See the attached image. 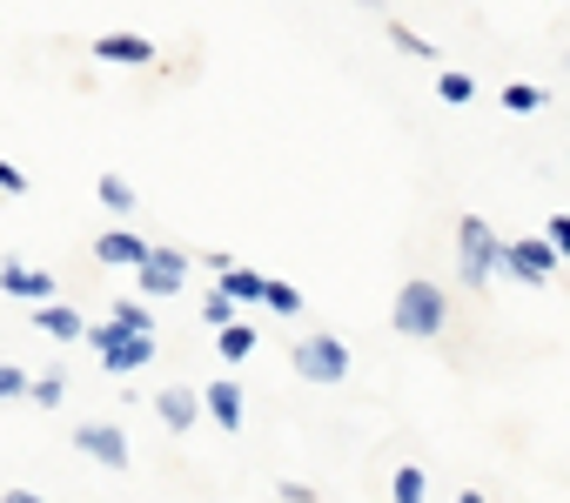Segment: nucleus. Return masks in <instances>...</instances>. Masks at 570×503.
<instances>
[{"instance_id":"obj_14","label":"nucleus","mask_w":570,"mask_h":503,"mask_svg":"<svg viewBox=\"0 0 570 503\" xmlns=\"http://www.w3.org/2000/svg\"><path fill=\"white\" fill-rule=\"evenodd\" d=\"M215 289H222L235 309H248V303H262V269H242V263H235V269L215 276Z\"/></svg>"},{"instance_id":"obj_19","label":"nucleus","mask_w":570,"mask_h":503,"mask_svg":"<svg viewBox=\"0 0 570 503\" xmlns=\"http://www.w3.org/2000/svg\"><path fill=\"white\" fill-rule=\"evenodd\" d=\"M215 349H222V363H242V356H255V329L228 323V329H215Z\"/></svg>"},{"instance_id":"obj_21","label":"nucleus","mask_w":570,"mask_h":503,"mask_svg":"<svg viewBox=\"0 0 570 503\" xmlns=\"http://www.w3.org/2000/svg\"><path fill=\"white\" fill-rule=\"evenodd\" d=\"M497 101H503V108H510V115H537V108H543V101H550V95H543V88H537V81H510V88H503V95H497Z\"/></svg>"},{"instance_id":"obj_16","label":"nucleus","mask_w":570,"mask_h":503,"mask_svg":"<svg viewBox=\"0 0 570 503\" xmlns=\"http://www.w3.org/2000/svg\"><path fill=\"white\" fill-rule=\"evenodd\" d=\"M390 503H430V470L423 463H403L390 476Z\"/></svg>"},{"instance_id":"obj_3","label":"nucleus","mask_w":570,"mask_h":503,"mask_svg":"<svg viewBox=\"0 0 570 503\" xmlns=\"http://www.w3.org/2000/svg\"><path fill=\"white\" fill-rule=\"evenodd\" d=\"M188 276H195V256H188V248L148 241V256H141V269H135V296H141V303H168V296L188 289Z\"/></svg>"},{"instance_id":"obj_2","label":"nucleus","mask_w":570,"mask_h":503,"mask_svg":"<svg viewBox=\"0 0 570 503\" xmlns=\"http://www.w3.org/2000/svg\"><path fill=\"white\" fill-rule=\"evenodd\" d=\"M456 276H463L470 289H490V283L503 276V235H497L483 215H463V221H456Z\"/></svg>"},{"instance_id":"obj_15","label":"nucleus","mask_w":570,"mask_h":503,"mask_svg":"<svg viewBox=\"0 0 570 503\" xmlns=\"http://www.w3.org/2000/svg\"><path fill=\"white\" fill-rule=\"evenodd\" d=\"M108 323H115V329H128V336H155V309H148L141 296H121V303H108Z\"/></svg>"},{"instance_id":"obj_17","label":"nucleus","mask_w":570,"mask_h":503,"mask_svg":"<svg viewBox=\"0 0 570 503\" xmlns=\"http://www.w3.org/2000/svg\"><path fill=\"white\" fill-rule=\"evenodd\" d=\"M262 309H268V316H303V289H296V283L262 276Z\"/></svg>"},{"instance_id":"obj_24","label":"nucleus","mask_w":570,"mask_h":503,"mask_svg":"<svg viewBox=\"0 0 570 503\" xmlns=\"http://www.w3.org/2000/svg\"><path fill=\"white\" fill-rule=\"evenodd\" d=\"M390 41H396V55H410V61H436V41H423V34H416V28H403V21L390 28Z\"/></svg>"},{"instance_id":"obj_25","label":"nucleus","mask_w":570,"mask_h":503,"mask_svg":"<svg viewBox=\"0 0 570 503\" xmlns=\"http://www.w3.org/2000/svg\"><path fill=\"white\" fill-rule=\"evenodd\" d=\"M28 383H35V376H28L21 363H0V403H21V396H28Z\"/></svg>"},{"instance_id":"obj_10","label":"nucleus","mask_w":570,"mask_h":503,"mask_svg":"<svg viewBox=\"0 0 570 503\" xmlns=\"http://www.w3.org/2000/svg\"><path fill=\"white\" fill-rule=\"evenodd\" d=\"M155 416H161V430L188 436V430L202 423V389H188V383H168V389L155 396Z\"/></svg>"},{"instance_id":"obj_27","label":"nucleus","mask_w":570,"mask_h":503,"mask_svg":"<svg viewBox=\"0 0 570 503\" xmlns=\"http://www.w3.org/2000/svg\"><path fill=\"white\" fill-rule=\"evenodd\" d=\"M21 188H28V175L14 161H0V195H21Z\"/></svg>"},{"instance_id":"obj_18","label":"nucleus","mask_w":570,"mask_h":503,"mask_svg":"<svg viewBox=\"0 0 570 503\" xmlns=\"http://www.w3.org/2000/svg\"><path fill=\"white\" fill-rule=\"evenodd\" d=\"M95 201L115 208V215H135V181H128V175H101V181H95Z\"/></svg>"},{"instance_id":"obj_4","label":"nucleus","mask_w":570,"mask_h":503,"mask_svg":"<svg viewBox=\"0 0 570 503\" xmlns=\"http://www.w3.org/2000/svg\"><path fill=\"white\" fill-rule=\"evenodd\" d=\"M95 356H101V369L108 376H135L141 363H155V336H128V329H115L108 316L101 323H88V336H81Z\"/></svg>"},{"instance_id":"obj_22","label":"nucleus","mask_w":570,"mask_h":503,"mask_svg":"<svg viewBox=\"0 0 570 503\" xmlns=\"http://www.w3.org/2000/svg\"><path fill=\"white\" fill-rule=\"evenodd\" d=\"M61 396H68V376H61V369H48V376L28 383V403H35V410H61Z\"/></svg>"},{"instance_id":"obj_26","label":"nucleus","mask_w":570,"mask_h":503,"mask_svg":"<svg viewBox=\"0 0 570 503\" xmlns=\"http://www.w3.org/2000/svg\"><path fill=\"white\" fill-rule=\"evenodd\" d=\"M543 241L557 248V263H563V256H570V215H550V221H543Z\"/></svg>"},{"instance_id":"obj_7","label":"nucleus","mask_w":570,"mask_h":503,"mask_svg":"<svg viewBox=\"0 0 570 503\" xmlns=\"http://www.w3.org/2000/svg\"><path fill=\"white\" fill-rule=\"evenodd\" d=\"M0 296H14V303H61V289H55V276L48 269H35V263H21V256H8L0 263Z\"/></svg>"},{"instance_id":"obj_29","label":"nucleus","mask_w":570,"mask_h":503,"mask_svg":"<svg viewBox=\"0 0 570 503\" xmlns=\"http://www.w3.org/2000/svg\"><path fill=\"white\" fill-rule=\"evenodd\" d=\"M0 503H48V496H41V490H8Z\"/></svg>"},{"instance_id":"obj_30","label":"nucleus","mask_w":570,"mask_h":503,"mask_svg":"<svg viewBox=\"0 0 570 503\" xmlns=\"http://www.w3.org/2000/svg\"><path fill=\"white\" fill-rule=\"evenodd\" d=\"M456 503H490V496L483 490H456Z\"/></svg>"},{"instance_id":"obj_5","label":"nucleus","mask_w":570,"mask_h":503,"mask_svg":"<svg viewBox=\"0 0 570 503\" xmlns=\"http://www.w3.org/2000/svg\"><path fill=\"white\" fill-rule=\"evenodd\" d=\"M289 363H296V376H303V383L336 389V383L350 376V343H343V336H330V329H316V336H303V343L289 349Z\"/></svg>"},{"instance_id":"obj_6","label":"nucleus","mask_w":570,"mask_h":503,"mask_svg":"<svg viewBox=\"0 0 570 503\" xmlns=\"http://www.w3.org/2000/svg\"><path fill=\"white\" fill-rule=\"evenodd\" d=\"M503 276H517L523 289H543L557 276V248L543 235H523V241H503Z\"/></svg>"},{"instance_id":"obj_28","label":"nucleus","mask_w":570,"mask_h":503,"mask_svg":"<svg viewBox=\"0 0 570 503\" xmlns=\"http://www.w3.org/2000/svg\"><path fill=\"white\" fill-rule=\"evenodd\" d=\"M282 503H316V490L309 483H282Z\"/></svg>"},{"instance_id":"obj_13","label":"nucleus","mask_w":570,"mask_h":503,"mask_svg":"<svg viewBox=\"0 0 570 503\" xmlns=\"http://www.w3.org/2000/svg\"><path fill=\"white\" fill-rule=\"evenodd\" d=\"M35 329H41L48 343H81V336H88V316L68 309V303H41V309H35Z\"/></svg>"},{"instance_id":"obj_31","label":"nucleus","mask_w":570,"mask_h":503,"mask_svg":"<svg viewBox=\"0 0 570 503\" xmlns=\"http://www.w3.org/2000/svg\"><path fill=\"white\" fill-rule=\"evenodd\" d=\"M356 8H370V14H383V0H356Z\"/></svg>"},{"instance_id":"obj_8","label":"nucleus","mask_w":570,"mask_h":503,"mask_svg":"<svg viewBox=\"0 0 570 503\" xmlns=\"http://www.w3.org/2000/svg\"><path fill=\"white\" fill-rule=\"evenodd\" d=\"M75 450L101 470H128V430L121 423H75Z\"/></svg>"},{"instance_id":"obj_20","label":"nucleus","mask_w":570,"mask_h":503,"mask_svg":"<svg viewBox=\"0 0 570 503\" xmlns=\"http://www.w3.org/2000/svg\"><path fill=\"white\" fill-rule=\"evenodd\" d=\"M436 95H443L450 108H470V101H476V81H470L463 68H443V75H436Z\"/></svg>"},{"instance_id":"obj_11","label":"nucleus","mask_w":570,"mask_h":503,"mask_svg":"<svg viewBox=\"0 0 570 503\" xmlns=\"http://www.w3.org/2000/svg\"><path fill=\"white\" fill-rule=\"evenodd\" d=\"M95 61H108V68H155V41L148 34H101L95 41Z\"/></svg>"},{"instance_id":"obj_9","label":"nucleus","mask_w":570,"mask_h":503,"mask_svg":"<svg viewBox=\"0 0 570 503\" xmlns=\"http://www.w3.org/2000/svg\"><path fill=\"white\" fill-rule=\"evenodd\" d=\"M202 416H208L215 430L235 436V430L248 423V396H242V383H235V376H215V383L202 389Z\"/></svg>"},{"instance_id":"obj_23","label":"nucleus","mask_w":570,"mask_h":503,"mask_svg":"<svg viewBox=\"0 0 570 503\" xmlns=\"http://www.w3.org/2000/svg\"><path fill=\"white\" fill-rule=\"evenodd\" d=\"M202 323H208V329H228V323H242V309H235V303L208 283V296H202Z\"/></svg>"},{"instance_id":"obj_1","label":"nucleus","mask_w":570,"mask_h":503,"mask_svg":"<svg viewBox=\"0 0 570 503\" xmlns=\"http://www.w3.org/2000/svg\"><path fill=\"white\" fill-rule=\"evenodd\" d=\"M390 323H396V336H410V343H430V336H443V329H450V296H443V283H430V276H410V283L396 289V309H390Z\"/></svg>"},{"instance_id":"obj_12","label":"nucleus","mask_w":570,"mask_h":503,"mask_svg":"<svg viewBox=\"0 0 570 503\" xmlns=\"http://www.w3.org/2000/svg\"><path fill=\"white\" fill-rule=\"evenodd\" d=\"M95 256H101V269H141V256H148V241H141L135 228H108V235L95 241Z\"/></svg>"}]
</instances>
